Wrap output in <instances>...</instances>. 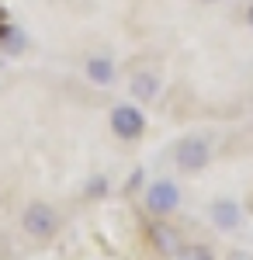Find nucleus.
Wrapping results in <instances>:
<instances>
[{
	"label": "nucleus",
	"mask_w": 253,
	"mask_h": 260,
	"mask_svg": "<svg viewBox=\"0 0 253 260\" xmlns=\"http://www.w3.org/2000/svg\"><path fill=\"white\" fill-rule=\"evenodd\" d=\"M21 233L28 236V240L35 243H49L59 236V229H62V212H59L52 201H28L24 208H21Z\"/></svg>",
	"instance_id": "f257e3e1"
},
{
	"label": "nucleus",
	"mask_w": 253,
	"mask_h": 260,
	"mask_svg": "<svg viewBox=\"0 0 253 260\" xmlns=\"http://www.w3.org/2000/svg\"><path fill=\"white\" fill-rule=\"evenodd\" d=\"M215 160V149H212V139L208 136H184V139H177L174 146V167L180 174H187V177H195L201 170H208Z\"/></svg>",
	"instance_id": "f03ea898"
},
{
	"label": "nucleus",
	"mask_w": 253,
	"mask_h": 260,
	"mask_svg": "<svg viewBox=\"0 0 253 260\" xmlns=\"http://www.w3.org/2000/svg\"><path fill=\"white\" fill-rule=\"evenodd\" d=\"M142 208L153 219H170L180 208V184L174 177H156L142 187Z\"/></svg>",
	"instance_id": "7ed1b4c3"
},
{
	"label": "nucleus",
	"mask_w": 253,
	"mask_h": 260,
	"mask_svg": "<svg viewBox=\"0 0 253 260\" xmlns=\"http://www.w3.org/2000/svg\"><path fill=\"white\" fill-rule=\"evenodd\" d=\"M205 219H208V225H212L215 233L229 236V233H239V229H243V219H246V212H243V205H239L233 194H218V198L208 201V208H205Z\"/></svg>",
	"instance_id": "20e7f679"
},
{
	"label": "nucleus",
	"mask_w": 253,
	"mask_h": 260,
	"mask_svg": "<svg viewBox=\"0 0 253 260\" xmlns=\"http://www.w3.org/2000/svg\"><path fill=\"white\" fill-rule=\"evenodd\" d=\"M108 125H111V136L121 142H139L146 136V115L139 104H115L108 115Z\"/></svg>",
	"instance_id": "39448f33"
},
{
	"label": "nucleus",
	"mask_w": 253,
	"mask_h": 260,
	"mask_svg": "<svg viewBox=\"0 0 253 260\" xmlns=\"http://www.w3.org/2000/svg\"><path fill=\"white\" fill-rule=\"evenodd\" d=\"M146 240H149V246H153V253H156V257H163V260H174L177 253H180V246H184L180 233H177L167 219H153L149 233H146Z\"/></svg>",
	"instance_id": "423d86ee"
},
{
	"label": "nucleus",
	"mask_w": 253,
	"mask_h": 260,
	"mask_svg": "<svg viewBox=\"0 0 253 260\" xmlns=\"http://www.w3.org/2000/svg\"><path fill=\"white\" fill-rule=\"evenodd\" d=\"M129 94H132L139 104L156 101V94H160V77H156L153 70H139V73H132V80H129Z\"/></svg>",
	"instance_id": "0eeeda50"
},
{
	"label": "nucleus",
	"mask_w": 253,
	"mask_h": 260,
	"mask_svg": "<svg viewBox=\"0 0 253 260\" xmlns=\"http://www.w3.org/2000/svg\"><path fill=\"white\" fill-rule=\"evenodd\" d=\"M83 77L94 83V87H111L115 77H118V70L108 56H90V59L83 62Z\"/></svg>",
	"instance_id": "6e6552de"
},
{
	"label": "nucleus",
	"mask_w": 253,
	"mask_h": 260,
	"mask_svg": "<svg viewBox=\"0 0 253 260\" xmlns=\"http://www.w3.org/2000/svg\"><path fill=\"white\" fill-rule=\"evenodd\" d=\"M174 260H215V250L208 243H184Z\"/></svg>",
	"instance_id": "1a4fd4ad"
},
{
	"label": "nucleus",
	"mask_w": 253,
	"mask_h": 260,
	"mask_svg": "<svg viewBox=\"0 0 253 260\" xmlns=\"http://www.w3.org/2000/svg\"><path fill=\"white\" fill-rule=\"evenodd\" d=\"M101 194H108V180L94 177L90 184H87V198H101Z\"/></svg>",
	"instance_id": "9d476101"
},
{
	"label": "nucleus",
	"mask_w": 253,
	"mask_h": 260,
	"mask_svg": "<svg viewBox=\"0 0 253 260\" xmlns=\"http://www.w3.org/2000/svg\"><path fill=\"white\" fill-rule=\"evenodd\" d=\"M226 260H253V253H246V250H229Z\"/></svg>",
	"instance_id": "9b49d317"
},
{
	"label": "nucleus",
	"mask_w": 253,
	"mask_h": 260,
	"mask_svg": "<svg viewBox=\"0 0 253 260\" xmlns=\"http://www.w3.org/2000/svg\"><path fill=\"white\" fill-rule=\"evenodd\" d=\"M246 24H250V28H253V4H250V7H246Z\"/></svg>",
	"instance_id": "f8f14e48"
},
{
	"label": "nucleus",
	"mask_w": 253,
	"mask_h": 260,
	"mask_svg": "<svg viewBox=\"0 0 253 260\" xmlns=\"http://www.w3.org/2000/svg\"><path fill=\"white\" fill-rule=\"evenodd\" d=\"M205 4H212V0H205Z\"/></svg>",
	"instance_id": "ddd939ff"
}]
</instances>
